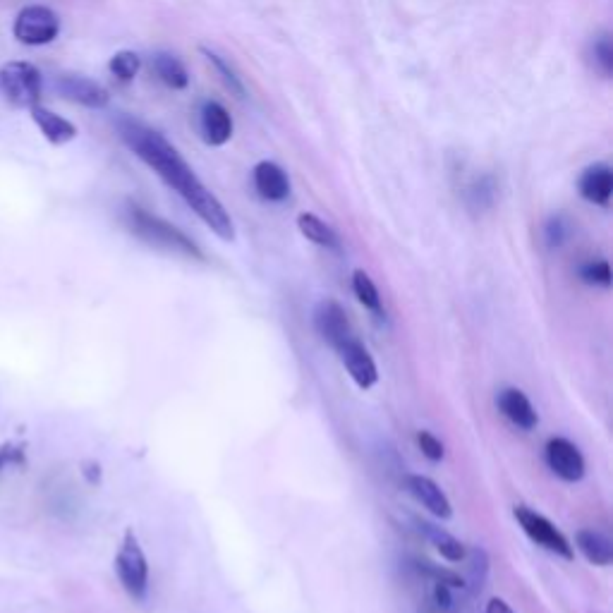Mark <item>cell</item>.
Here are the masks:
<instances>
[{"label": "cell", "mask_w": 613, "mask_h": 613, "mask_svg": "<svg viewBox=\"0 0 613 613\" xmlns=\"http://www.w3.org/2000/svg\"><path fill=\"white\" fill-rule=\"evenodd\" d=\"M118 135L127 147L135 151L139 161L147 163L171 190L185 199V204L211 228V233L226 242L235 240V223L226 206L218 202L214 192H209V187L197 178L190 163L182 159L180 151L161 132L123 115V118H118Z\"/></svg>", "instance_id": "6da1fadb"}, {"label": "cell", "mask_w": 613, "mask_h": 613, "mask_svg": "<svg viewBox=\"0 0 613 613\" xmlns=\"http://www.w3.org/2000/svg\"><path fill=\"white\" fill-rule=\"evenodd\" d=\"M125 226L130 228V233L135 235V238L142 240L144 245L154 247V250L178 254V257L194 259V262H204L202 250H199L180 228H175L173 223L163 221L159 216L149 214L142 206H125Z\"/></svg>", "instance_id": "7a4b0ae2"}, {"label": "cell", "mask_w": 613, "mask_h": 613, "mask_svg": "<svg viewBox=\"0 0 613 613\" xmlns=\"http://www.w3.org/2000/svg\"><path fill=\"white\" fill-rule=\"evenodd\" d=\"M115 575H118L123 590L130 594L135 602H144L149 592V561L144 556L142 544H139L135 530H127L123 542H120L118 554H115Z\"/></svg>", "instance_id": "3957f363"}, {"label": "cell", "mask_w": 613, "mask_h": 613, "mask_svg": "<svg viewBox=\"0 0 613 613\" xmlns=\"http://www.w3.org/2000/svg\"><path fill=\"white\" fill-rule=\"evenodd\" d=\"M44 80L36 65L24 60H12L0 68V94L15 108H32L41 101Z\"/></svg>", "instance_id": "277c9868"}, {"label": "cell", "mask_w": 613, "mask_h": 613, "mask_svg": "<svg viewBox=\"0 0 613 613\" xmlns=\"http://www.w3.org/2000/svg\"><path fill=\"white\" fill-rule=\"evenodd\" d=\"M12 34L24 46H46L58 39L60 17L46 5H29L15 17Z\"/></svg>", "instance_id": "5b68a950"}, {"label": "cell", "mask_w": 613, "mask_h": 613, "mask_svg": "<svg viewBox=\"0 0 613 613\" xmlns=\"http://www.w3.org/2000/svg\"><path fill=\"white\" fill-rule=\"evenodd\" d=\"M513 518L518 520V525L523 527V532L532 539L534 544H539L542 549L551 551V554L566 558V561H573V556H575L573 546H570L566 534L558 530V527L551 523L549 518H544L542 513L532 511V508H527V506H515Z\"/></svg>", "instance_id": "8992f818"}, {"label": "cell", "mask_w": 613, "mask_h": 613, "mask_svg": "<svg viewBox=\"0 0 613 613\" xmlns=\"http://www.w3.org/2000/svg\"><path fill=\"white\" fill-rule=\"evenodd\" d=\"M312 326L314 331L319 333V338L326 345H331L333 350L341 348L345 341H350L352 329H350V319L345 307L333 297H324L319 300L312 309Z\"/></svg>", "instance_id": "52a82bcc"}, {"label": "cell", "mask_w": 613, "mask_h": 613, "mask_svg": "<svg viewBox=\"0 0 613 613\" xmlns=\"http://www.w3.org/2000/svg\"><path fill=\"white\" fill-rule=\"evenodd\" d=\"M544 458L549 470L558 479H563V482L575 484L585 477V458H582L580 448L570 439H563V436L549 439L544 448Z\"/></svg>", "instance_id": "ba28073f"}, {"label": "cell", "mask_w": 613, "mask_h": 613, "mask_svg": "<svg viewBox=\"0 0 613 613\" xmlns=\"http://www.w3.org/2000/svg\"><path fill=\"white\" fill-rule=\"evenodd\" d=\"M336 352L338 360H341L345 372H348L350 379L355 381L357 388L369 391V388L376 386V381H379V369H376L374 357L369 355V350L364 348L357 338L345 341L341 348H336Z\"/></svg>", "instance_id": "9c48e42d"}, {"label": "cell", "mask_w": 613, "mask_h": 613, "mask_svg": "<svg viewBox=\"0 0 613 613\" xmlns=\"http://www.w3.org/2000/svg\"><path fill=\"white\" fill-rule=\"evenodd\" d=\"M56 89L63 99L80 103L84 108H94V111H101L111 101L108 91L99 82L89 80L84 75H60L56 80Z\"/></svg>", "instance_id": "30bf717a"}, {"label": "cell", "mask_w": 613, "mask_h": 613, "mask_svg": "<svg viewBox=\"0 0 613 613\" xmlns=\"http://www.w3.org/2000/svg\"><path fill=\"white\" fill-rule=\"evenodd\" d=\"M405 489H408V494L412 496V499L420 503V506L427 508L434 518L448 520L453 515V506H451V501H448L446 491H443L439 484L434 482V479H429L424 475H408L405 477Z\"/></svg>", "instance_id": "8fae6325"}, {"label": "cell", "mask_w": 613, "mask_h": 613, "mask_svg": "<svg viewBox=\"0 0 613 613\" xmlns=\"http://www.w3.org/2000/svg\"><path fill=\"white\" fill-rule=\"evenodd\" d=\"M496 405H499L501 415L506 417L513 427L523 429V432H532L539 424L537 410H534L530 398H527L520 388H503L499 396H496Z\"/></svg>", "instance_id": "7c38bea8"}, {"label": "cell", "mask_w": 613, "mask_h": 613, "mask_svg": "<svg viewBox=\"0 0 613 613\" xmlns=\"http://www.w3.org/2000/svg\"><path fill=\"white\" fill-rule=\"evenodd\" d=\"M254 190L259 192V197L266 202H285L290 197V180L288 173L283 171L278 163L262 161L254 166L252 171Z\"/></svg>", "instance_id": "4fadbf2b"}, {"label": "cell", "mask_w": 613, "mask_h": 613, "mask_svg": "<svg viewBox=\"0 0 613 613\" xmlns=\"http://www.w3.org/2000/svg\"><path fill=\"white\" fill-rule=\"evenodd\" d=\"M578 190L582 199L606 209L613 194V171L609 163H594V166L585 168L578 180Z\"/></svg>", "instance_id": "5bb4252c"}, {"label": "cell", "mask_w": 613, "mask_h": 613, "mask_svg": "<svg viewBox=\"0 0 613 613\" xmlns=\"http://www.w3.org/2000/svg\"><path fill=\"white\" fill-rule=\"evenodd\" d=\"M199 125H202L204 142L211 147H223L233 137V118L218 101H206L199 113Z\"/></svg>", "instance_id": "9a60e30c"}, {"label": "cell", "mask_w": 613, "mask_h": 613, "mask_svg": "<svg viewBox=\"0 0 613 613\" xmlns=\"http://www.w3.org/2000/svg\"><path fill=\"white\" fill-rule=\"evenodd\" d=\"M29 115H32V120L41 130V135H44L51 144H56V147H60V144H68L77 137V127L72 125L70 120H65L63 115L48 111V108L39 106V103L29 108Z\"/></svg>", "instance_id": "2e32d148"}, {"label": "cell", "mask_w": 613, "mask_h": 613, "mask_svg": "<svg viewBox=\"0 0 613 613\" xmlns=\"http://www.w3.org/2000/svg\"><path fill=\"white\" fill-rule=\"evenodd\" d=\"M575 546L592 566L606 568L613 563V544L606 534L597 530H578L575 532Z\"/></svg>", "instance_id": "e0dca14e"}, {"label": "cell", "mask_w": 613, "mask_h": 613, "mask_svg": "<svg viewBox=\"0 0 613 613\" xmlns=\"http://www.w3.org/2000/svg\"><path fill=\"white\" fill-rule=\"evenodd\" d=\"M417 525H420L424 537H427L429 542L436 546V551H439V554L446 558L448 563H463L465 561L467 549L458 537H453L451 532L441 530V527H436L432 523H424V520H417Z\"/></svg>", "instance_id": "ac0fdd59"}, {"label": "cell", "mask_w": 613, "mask_h": 613, "mask_svg": "<svg viewBox=\"0 0 613 613\" xmlns=\"http://www.w3.org/2000/svg\"><path fill=\"white\" fill-rule=\"evenodd\" d=\"M297 228H300V233L305 235L309 242H314V245L326 247V250H338V247H341L336 230H333L329 223L321 221L319 216L300 214L297 216Z\"/></svg>", "instance_id": "d6986e66"}, {"label": "cell", "mask_w": 613, "mask_h": 613, "mask_svg": "<svg viewBox=\"0 0 613 613\" xmlns=\"http://www.w3.org/2000/svg\"><path fill=\"white\" fill-rule=\"evenodd\" d=\"M151 63H154V72L159 75V80L166 84V87L187 89L190 75H187V68L173 56V53H156Z\"/></svg>", "instance_id": "ffe728a7"}, {"label": "cell", "mask_w": 613, "mask_h": 613, "mask_svg": "<svg viewBox=\"0 0 613 613\" xmlns=\"http://www.w3.org/2000/svg\"><path fill=\"white\" fill-rule=\"evenodd\" d=\"M352 293H355L357 302H360L364 309H369V312L376 314V317H381L384 307H381L379 288H376V283L372 281V276H369L367 271L362 269L352 271Z\"/></svg>", "instance_id": "44dd1931"}, {"label": "cell", "mask_w": 613, "mask_h": 613, "mask_svg": "<svg viewBox=\"0 0 613 613\" xmlns=\"http://www.w3.org/2000/svg\"><path fill=\"white\" fill-rule=\"evenodd\" d=\"M465 199L467 204L472 206L475 211H484L491 209L496 202V178L494 175H479L467 185L465 190Z\"/></svg>", "instance_id": "7402d4cb"}, {"label": "cell", "mask_w": 613, "mask_h": 613, "mask_svg": "<svg viewBox=\"0 0 613 613\" xmlns=\"http://www.w3.org/2000/svg\"><path fill=\"white\" fill-rule=\"evenodd\" d=\"M465 561L470 563V566H467L465 585H470L472 592L482 590L484 580H487V573H489L487 551H484V549H472L470 554H465Z\"/></svg>", "instance_id": "603a6c76"}, {"label": "cell", "mask_w": 613, "mask_h": 613, "mask_svg": "<svg viewBox=\"0 0 613 613\" xmlns=\"http://www.w3.org/2000/svg\"><path fill=\"white\" fill-rule=\"evenodd\" d=\"M202 53L206 56V60H209V63L214 65V70L218 72V75H221L223 84H226V87L233 91V94L238 96V99H245L247 91H245V84H242V80L238 77V72L230 68V65L221 56H218V53L209 51V48H202Z\"/></svg>", "instance_id": "cb8c5ba5"}, {"label": "cell", "mask_w": 613, "mask_h": 613, "mask_svg": "<svg viewBox=\"0 0 613 613\" xmlns=\"http://www.w3.org/2000/svg\"><path fill=\"white\" fill-rule=\"evenodd\" d=\"M139 68H142V58L135 51H118L108 63V70L113 72V77H118L120 82H132L137 77Z\"/></svg>", "instance_id": "d4e9b609"}, {"label": "cell", "mask_w": 613, "mask_h": 613, "mask_svg": "<svg viewBox=\"0 0 613 613\" xmlns=\"http://www.w3.org/2000/svg\"><path fill=\"white\" fill-rule=\"evenodd\" d=\"M592 60L594 68L602 72L604 77H611L613 72V41L611 34H602L592 41Z\"/></svg>", "instance_id": "484cf974"}, {"label": "cell", "mask_w": 613, "mask_h": 613, "mask_svg": "<svg viewBox=\"0 0 613 613\" xmlns=\"http://www.w3.org/2000/svg\"><path fill=\"white\" fill-rule=\"evenodd\" d=\"M580 278L587 285H602V288H609L611 285V266L606 259H594V262H587L580 266Z\"/></svg>", "instance_id": "4316f807"}, {"label": "cell", "mask_w": 613, "mask_h": 613, "mask_svg": "<svg viewBox=\"0 0 613 613\" xmlns=\"http://www.w3.org/2000/svg\"><path fill=\"white\" fill-rule=\"evenodd\" d=\"M568 235H570V226H568L566 216H551L549 221H546L544 238L549 247H561L563 242L568 240Z\"/></svg>", "instance_id": "83f0119b"}, {"label": "cell", "mask_w": 613, "mask_h": 613, "mask_svg": "<svg viewBox=\"0 0 613 613\" xmlns=\"http://www.w3.org/2000/svg\"><path fill=\"white\" fill-rule=\"evenodd\" d=\"M417 446H420L424 458L432 460V463H441L443 455H446L443 443L432 432H417Z\"/></svg>", "instance_id": "f1b7e54d"}, {"label": "cell", "mask_w": 613, "mask_h": 613, "mask_svg": "<svg viewBox=\"0 0 613 613\" xmlns=\"http://www.w3.org/2000/svg\"><path fill=\"white\" fill-rule=\"evenodd\" d=\"M22 460V446H15V443H3V446H0V470H5L8 465H20Z\"/></svg>", "instance_id": "f546056e"}, {"label": "cell", "mask_w": 613, "mask_h": 613, "mask_svg": "<svg viewBox=\"0 0 613 613\" xmlns=\"http://www.w3.org/2000/svg\"><path fill=\"white\" fill-rule=\"evenodd\" d=\"M434 599L436 606L443 611H448L453 606V597H451V587L441 585V582H434Z\"/></svg>", "instance_id": "4dcf8cb0"}, {"label": "cell", "mask_w": 613, "mask_h": 613, "mask_svg": "<svg viewBox=\"0 0 613 613\" xmlns=\"http://www.w3.org/2000/svg\"><path fill=\"white\" fill-rule=\"evenodd\" d=\"M484 613H515V611L511 609V604H508L506 599L494 597V599H489V604H487V609H484Z\"/></svg>", "instance_id": "1f68e13d"}]
</instances>
